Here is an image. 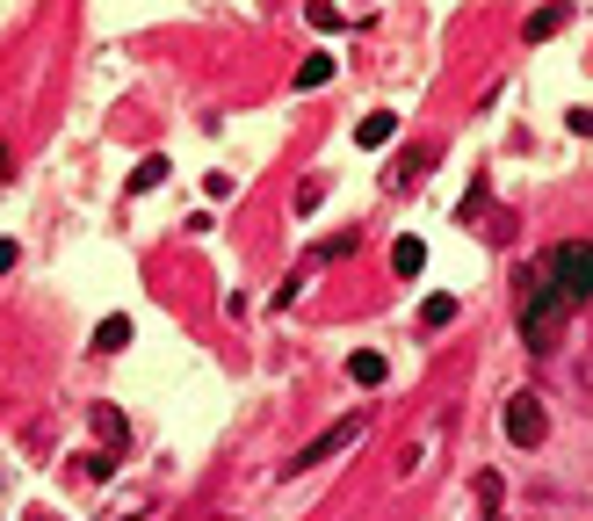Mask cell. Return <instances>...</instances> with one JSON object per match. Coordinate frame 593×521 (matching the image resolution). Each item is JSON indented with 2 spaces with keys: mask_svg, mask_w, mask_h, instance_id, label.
<instances>
[{
  "mask_svg": "<svg viewBox=\"0 0 593 521\" xmlns=\"http://www.w3.org/2000/svg\"><path fill=\"white\" fill-rule=\"evenodd\" d=\"M348 377H355L362 391H377V384H384V355H377V348H362V355L348 362Z\"/></svg>",
  "mask_w": 593,
  "mask_h": 521,
  "instance_id": "cell-8",
  "label": "cell"
},
{
  "mask_svg": "<svg viewBox=\"0 0 593 521\" xmlns=\"http://www.w3.org/2000/svg\"><path fill=\"white\" fill-rule=\"evenodd\" d=\"M326 80H333V58H326V51H311L304 66H297V87H326Z\"/></svg>",
  "mask_w": 593,
  "mask_h": 521,
  "instance_id": "cell-11",
  "label": "cell"
},
{
  "mask_svg": "<svg viewBox=\"0 0 593 521\" xmlns=\"http://www.w3.org/2000/svg\"><path fill=\"white\" fill-rule=\"evenodd\" d=\"M131 348V319H102L95 326V355H123Z\"/></svg>",
  "mask_w": 593,
  "mask_h": 521,
  "instance_id": "cell-7",
  "label": "cell"
},
{
  "mask_svg": "<svg viewBox=\"0 0 593 521\" xmlns=\"http://www.w3.org/2000/svg\"><path fill=\"white\" fill-rule=\"evenodd\" d=\"M499 493H507V485H499V471H478V507H485V514H499Z\"/></svg>",
  "mask_w": 593,
  "mask_h": 521,
  "instance_id": "cell-13",
  "label": "cell"
},
{
  "mask_svg": "<svg viewBox=\"0 0 593 521\" xmlns=\"http://www.w3.org/2000/svg\"><path fill=\"white\" fill-rule=\"evenodd\" d=\"M543 427H550V413H543V398H536V391H514V398H507V442H521V449H536V442H543Z\"/></svg>",
  "mask_w": 593,
  "mask_h": 521,
  "instance_id": "cell-2",
  "label": "cell"
},
{
  "mask_svg": "<svg viewBox=\"0 0 593 521\" xmlns=\"http://www.w3.org/2000/svg\"><path fill=\"white\" fill-rule=\"evenodd\" d=\"M29 521H44V514H29Z\"/></svg>",
  "mask_w": 593,
  "mask_h": 521,
  "instance_id": "cell-17",
  "label": "cell"
},
{
  "mask_svg": "<svg viewBox=\"0 0 593 521\" xmlns=\"http://www.w3.org/2000/svg\"><path fill=\"white\" fill-rule=\"evenodd\" d=\"M355 435H362V420H340V427H326V435L311 442L304 456H290V471H311V464H326V456H333V449H348Z\"/></svg>",
  "mask_w": 593,
  "mask_h": 521,
  "instance_id": "cell-3",
  "label": "cell"
},
{
  "mask_svg": "<svg viewBox=\"0 0 593 521\" xmlns=\"http://www.w3.org/2000/svg\"><path fill=\"white\" fill-rule=\"evenodd\" d=\"M160 181H167V160H160V152H152V160H138V174H131V189L145 196V189H160Z\"/></svg>",
  "mask_w": 593,
  "mask_h": 521,
  "instance_id": "cell-12",
  "label": "cell"
},
{
  "mask_svg": "<svg viewBox=\"0 0 593 521\" xmlns=\"http://www.w3.org/2000/svg\"><path fill=\"white\" fill-rule=\"evenodd\" d=\"M536 275H543L565 304H586V297H593V247H586V239H565V247H557Z\"/></svg>",
  "mask_w": 593,
  "mask_h": 521,
  "instance_id": "cell-1",
  "label": "cell"
},
{
  "mask_svg": "<svg viewBox=\"0 0 593 521\" xmlns=\"http://www.w3.org/2000/svg\"><path fill=\"white\" fill-rule=\"evenodd\" d=\"M304 15H311V29H340V8H333V0H304Z\"/></svg>",
  "mask_w": 593,
  "mask_h": 521,
  "instance_id": "cell-14",
  "label": "cell"
},
{
  "mask_svg": "<svg viewBox=\"0 0 593 521\" xmlns=\"http://www.w3.org/2000/svg\"><path fill=\"white\" fill-rule=\"evenodd\" d=\"M565 22H572V0H550V8H536V15H528V29H521V37H528V44H543V37H557Z\"/></svg>",
  "mask_w": 593,
  "mask_h": 521,
  "instance_id": "cell-4",
  "label": "cell"
},
{
  "mask_svg": "<svg viewBox=\"0 0 593 521\" xmlns=\"http://www.w3.org/2000/svg\"><path fill=\"white\" fill-rule=\"evenodd\" d=\"M391 138H398V109H369V116H362V131H355V145H369V152L391 145Z\"/></svg>",
  "mask_w": 593,
  "mask_h": 521,
  "instance_id": "cell-5",
  "label": "cell"
},
{
  "mask_svg": "<svg viewBox=\"0 0 593 521\" xmlns=\"http://www.w3.org/2000/svg\"><path fill=\"white\" fill-rule=\"evenodd\" d=\"M427 167H434V152H427V145H420V152H405V160L391 167V189H405V181H413V174H427Z\"/></svg>",
  "mask_w": 593,
  "mask_h": 521,
  "instance_id": "cell-9",
  "label": "cell"
},
{
  "mask_svg": "<svg viewBox=\"0 0 593 521\" xmlns=\"http://www.w3.org/2000/svg\"><path fill=\"white\" fill-rule=\"evenodd\" d=\"M565 131L572 138H593V109H565Z\"/></svg>",
  "mask_w": 593,
  "mask_h": 521,
  "instance_id": "cell-15",
  "label": "cell"
},
{
  "mask_svg": "<svg viewBox=\"0 0 593 521\" xmlns=\"http://www.w3.org/2000/svg\"><path fill=\"white\" fill-rule=\"evenodd\" d=\"M420 268H427V239H413V232H405L398 247H391V275H420Z\"/></svg>",
  "mask_w": 593,
  "mask_h": 521,
  "instance_id": "cell-6",
  "label": "cell"
},
{
  "mask_svg": "<svg viewBox=\"0 0 593 521\" xmlns=\"http://www.w3.org/2000/svg\"><path fill=\"white\" fill-rule=\"evenodd\" d=\"M449 319H456V297H427V304H420V326H427V333H442Z\"/></svg>",
  "mask_w": 593,
  "mask_h": 521,
  "instance_id": "cell-10",
  "label": "cell"
},
{
  "mask_svg": "<svg viewBox=\"0 0 593 521\" xmlns=\"http://www.w3.org/2000/svg\"><path fill=\"white\" fill-rule=\"evenodd\" d=\"M15 261H22V254H15V239H0V275H8Z\"/></svg>",
  "mask_w": 593,
  "mask_h": 521,
  "instance_id": "cell-16",
  "label": "cell"
}]
</instances>
